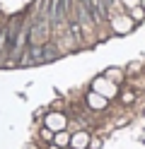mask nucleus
<instances>
[{
	"instance_id": "nucleus-1",
	"label": "nucleus",
	"mask_w": 145,
	"mask_h": 149,
	"mask_svg": "<svg viewBox=\"0 0 145 149\" xmlns=\"http://www.w3.org/2000/svg\"><path fill=\"white\" fill-rule=\"evenodd\" d=\"M46 36H48V24H46V17H44V15H39V19L34 22V26H32V29H29L27 39H29V43H32V46H41V43L46 41Z\"/></svg>"
},
{
	"instance_id": "nucleus-2",
	"label": "nucleus",
	"mask_w": 145,
	"mask_h": 149,
	"mask_svg": "<svg viewBox=\"0 0 145 149\" xmlns=\"http://www.w3.org/2000/svg\"><path fill=\"white\" fill-rule=\"evenodd\" d=\"M68 12V0H53V10H51V19L53 24H61V19Z\"/></svg>"
}]
</instances>
